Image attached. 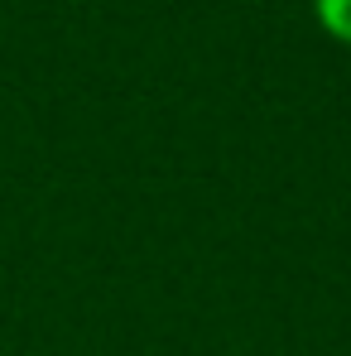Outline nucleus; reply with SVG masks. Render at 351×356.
Segmentation results:
<instances>
[{
  "label": "nucleus",
  "instance_id": "obj_1",
  "mask_svg": "<svg viewBox=\"0 0 351 356\" xmlns=\"http://www.w3.org/2000/svg\"><path fill=\"white\" fill-rule=\"evenodd\" d=\"M313 15L337 44L351 49V0H313Z\"/></svg>",
  "mask_w": 351,
  "mask_h": 356
}]
</instances>
